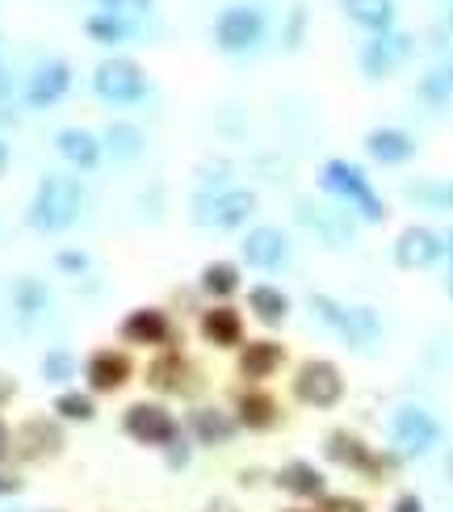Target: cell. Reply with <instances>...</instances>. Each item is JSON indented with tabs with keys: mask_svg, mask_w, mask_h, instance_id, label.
<instances>
[{
	"mask_svg": "<svg viewBox=\"0 0 453 512\" xmlns=\"http://www.w3.org/2000/svg\"><path fill=\"white\" fill-rule=\"evenodd\" d=\"M80 210H84V185L68 173H47L26 206V223L42 231V236H55V231H68L80 219Z\"/></svg>",
	"mask_w": 453,
	"mask_h": 512,
	"instance_id": "obj_1",
	"label": "cell"
},
{
	"mask_svg": "<svg viewBox=\"0 0 453 512\" xmlns=\"http://www.w3.org/2000/svg\"><path fill=\"white\" fill-rule=\"evenodd\" d=\"M315 181H319L323 194H332V198H340L344 206H353L365 223H386V202L378 198V189L370 185V177H365L357 164H349V160H328V164H319Z\"/></svg>",
	"mask_w": 453,
	"mask_h": 512,
	"instance_id": "obj_2",
	"label": "cell"
},
{
	"mask_svg": "<svg viewBox=\"0 0 453 512\" xmlns=\"http://www.w3.org/2000/svg\"><path fill=\"white\" fill-rule=\"evenodd\" d=\"M323 454H328V462H336V466H344V471H353V475L370 479V483H382L386 471L399 462V454H382L365 437H357L349 429H332L328 441H323Z\"/></svg>",
	"mask_w": 453,
	"mask_h": 512,
	"instance_id": "obj_3",
	"label": "cell"
},
{
	"mask_svg": "<svg viewBox=\"0 0 453 512\" xmlns=\"http://www.w3.org/2000/svg\"><path fill=\"white\" fill-rule=\"evenodd\" d=\"M391 445L403 462L433 454L441 445V420L433 412H424L420 403H403L391 416Z\"/></svg>",
	"mask_w": 453,
	"mask_h": 512,
	"instance_id": "obj_4",
	"label": "cell"
},
{
	"mask_svg": "<svg viewBox=\"0 0 453 512\" xmlns=\"http://www.w3.org/2000/svg\"><path fill=\"white\" fill-rule=\"evenodd\" d=\"M122 433L131 437L135 445H147V450H168V445L177 441L185 429H181V420L164 408V403L139 399V403H131V408L122 412Z\"/></svg>",
	"mask_w": 453,
	"mask_h": 512,
	"instance_id": "obj_5",
	"label": "cell"
},
{
	"mask_svg": "<svg viewBox=\"0 0 453 512\" xmlns=\"http://www.w3.org/2000/svg\"><path fill=\"white\" fill-rule=\"evenodd\" d=\"M93 93L110 105H135L147 97V72L131 55H110L93 68Z\"/></svg>",
	"mask_w": 453,
	"mask_h": 512,
	"instance_id": "obj_6",
	"label": "cell"
},
{
	"mask_svg": "<svg viewBox=\"0 0 453 512\" xmlns=\"http://www.w3.org/2000/svg\"><path fill=\"white\" fill-rule=\"evenodd\" d=\"M294 399L302 403V408H315V412H328L336 408V403L344 399V374L336 361L328 357H311L302 361V366L294 370Z\"/></svg>",
	"mask_w": 453,
	"mask_h": 512,
	"instance_id": "obj_7",
	"label": "cell"
},
{
	"mask_svg": "<svg viewBox=\"0 0 453 512\" xmlns=\"http://www.w3.org/2000/svg\"><path fill=\"white\" fill-rule=\"evenodd\" d=\"M63 445L68 437H63V420L55 416H26L13 429V458L21 462H51L63 454Z\"/></svg>",
	"mask_w": 453,
	"mask_h": 512,
	"instance_id": "obj_8",
	"label": "cell"
},
{
	"mask_svg": "<svg viewBox=\"0 0 453 512\" xmlns=\"http://www.w3.org/2000/svg\"><path fill=\"white\" fill-rule=\"evenodd\" d=\"M118 340L135 349H172L177 345V328L164 307H135L118 319Z\"/></svg>",
	"mask_w": 453,
	"mask_h": 512,
	"instance_id": "obj_9",
	"label": "cell"
},
{
	"mask_svg": "<svg viewBox=\"0 0 453 512\" xmlns=\"http://www.w3.org/2000/svg\"><path fill=\"white\" fill-rule=\"evenodd\" d=\"M265 38V13L256 5H227L214 17V47L227 55H240Z\"/></svg>",
	"mask_w": 453,
	"mask_h": 512,
	"instance_id": "obj_10",
	"label": "cell"
},
{
	"mask_svg": "<svg viewBox=\"0 0 453 512\" xmlns=\"http://www.w3.org/2000/svg\"><path fill=\"white\" fill-rule=\"evenodd\" d=\"M131 378H135L131 353H122L114 345L93 349L89 357H84V382H89V395H118Z\"/></svg>",
	"mask_w": 453,
	"mask_h": 512,
	"instance_id": "obj_11",
	"label": "cell"
},
{
	"mask_svg": "<svg viewBox=\"0 0 453 512\" xmlns=\"http://www.w3.org/2000/svg\"><path fill=\"white\" fill-rule=\"evenodd\" d=\"M391 256H395V265H399V269L416 273V269H428V265H437V261H441V256H445V240L437 236L433 227L412 223V227H403L399 236H395Z\"/></svg>",
	"mask_w": 453,
	"mask_h": 512,
	"instance_id": "obj_12",
	"label": "cell"
},
{
	"mask_svg": "<svg viewBox=\"0 0 453 512\" xmlns=\"http://www.w3.org/2000/svg\"><path fill=\"white\" fill-rule=\"evenodd\" d=\"M68 93H72V63L68 59H47L30 72L26 93L21 97H26L30 110H51V105L63 101Z\"/></svg>",
	"mask_w": 453,
	"mask_h": 512,
	"instance_id": "obj_13",
	"label": "cell"
},
{
	"mask_svg": "<svg viewBox=\"0 0 453 512\" xmlns=\"http://www.w3.org/2000/svg\"><path fill=\"white\" fill-rule=\"evenodd\" d=\"M147 387L160 395H189L198 387V366L181 349H160L156 361L147 366Z\"/></svg>",
	"mask_w": 453,
	"mask_h": 512,
	"instance_id": "obj_14",
	"label": "cell"
},
{
	"mask_svg": "<svg viewBox=\"0 0 453 512\" xmlns=\"http://www.w3.org/2000/svg\"><path fill=\"white\" fill-rule=\"evenodd\" d=\"M198 332L210 349H244V340H248L244 311H235L231 303H210L198 315Z\"/></svg>",
	"mask_w": 453,
	"mask_h": 512,
	"instance_id": "obj_15",
	"label": "cell"
},
{
	"mask_svg": "<svg viewBox=\"0 0 453 512\" xmlns=\"http://www.w3.org/2000/svg\"><path fill=\"white\" fill-rule=\"evenodd\" d=\"M282 366H286V345L282 340H273V336L244 340L240 357H235V374H240L248 387H261V382H269Z\"/></svg>",
	"mask_w": 453,
	"mask_h": 512,
	"instance_id": "obj_16",
	"label": "cell"
},
{
	"mask_svg": "<svg viewBox=\"0 0 453 512\" xmlns=\"http://www.w3.org/2000/svg\"><path fill=\"white\" fill-rule=\"evenodd\" d=\"M412 55V34H374L370 42L361 47V72H365V80H386L391 76L399 63Z\"/></svg>",
	"mask_w": 453,
	"mask_h": 512,
	"instance_id": "obj_17",
	"label": "cell"
},
{
	"mask_svg": "<svg viewBox=\"0 0 453 512\" xmlns=\"http://www.w3.org/2000/svg\"><path fill=\"white\" fill-rule=\"evenodd\" d=\"M240 256H244V265L252 269H261V273H273V269H282L286 265V256H290V240H286V231L282 227H252L244 244H240Z\"/></svg>",
	"mask_w": 453,
	"mask_h": 512,
	"instance_id": "obj_18",
	"label": "cell"
},
{
	"mask_svg": "<svg viewBox=\"0 0 453 512\" xmlns=\"http://www.w3.org/2000/svg\"><path fill=\"white\" fill-rule=\"evenodd\" d=\"M294 215H298L302 227H311L328 248H349L353 227H349V219H344V215H336V210L315 206L311 198H298V202H294Z\"/></svg>",
	"mask_w": 453,
	"mask_h": 512,
	"instance_id": "obj_19",
	"label": "cell"
},
{
	"mask_svg": "<svg viewBox=\"0 0 453 512\" xmlns=\"http://www.w3.org/2000/svg\"><path fill=\"white\" fill-rule=\"evenodd\" d=\"M231 416H235V424H240V429H248V433H269V429H277V424H282V408H277V399L265 395L261 387H248V391L235 395Z\"/></svg>",
	"mask_w": 453,
	"mask_h": 512,
	"instance_id": "obj_20",
	"label": "cell"
},
{
	"mask_svg": "<svg viewBox=\"0 0 453 512\" xmlns=\"http://www.w3.org/2000/svg\"><path fill=\"white\" fill-rule=\"evenodd\" d=\"M273 487H282L290 500H319V496H328V479H323V471L315 462H307V458H290L282 471L273 475Z\"/></svg>",
	"mask_w": 453,
	"mask_h": 512,
	"instance_id": "obj_21",
	"label": "cell"
},
{
	"mask_svg": "<svg viewBox=\"0 0 453 512\" xmlns=\"http://www.w3.org/2000/svg\"><path fill=\"white\" fill-rule=\"evenodd\" d=\"M55 152L68 160L76 173H93V168L101 164L105 147H101V135L84 131V126H63V131L55 135Z\"/></svg>",
	"mask_w": 453,
	"mask_h": 512,
	"instance_id": "obj_22",
	"label": "cell"
},
{
	"mask_svg": "<svg viewBox=\"0 0 453 512\" xmlns=\"http://www.w3.org/2000/svg\"><path fill=\"white\" fill-rule=\"evenodd\" d=\"M365 156L382 168H399L416 156V139L399 131V126H374V131L365 135Z\"/></svg>",
	"mask_w": 453,
	"mask_h": 512,
	"instance_id": "obj_23",
	"label": "cell"
},
{
	"mask_svg": "<svg viewBox=\"0 0 453 512\" xmlns=\"http://www.w3.org/2000/svg\"><path fill=\"white\" fill-rule=\"evenodd\" d=\"M185 437L193 441V445H223V441H231L235 437V416L231 412H223V408H189V416H185Z\"/></svg>",
	"mask_w": 453,
	"mask_h": 512,
	"instance_id": "obj_24",
	"label": "cell"
},
{
	"mask_svg": "<svg viewBox=\"0 0 453 512\" xmlns=\"http://www.w3.org/2000/svg\"><path fill=\"white\" fill-rule=\"evenodd\" d=\"M256 194L244 185H227L214 194V215H210V227H223V231H235V227H248L252 215H256Z\"/></svg>",
	"mask_w": 453,
	"mask_h": 512,
	"instance_id": "obj_25",
	"label": "cell"
},
{
	"mask_svg": "<svg viewBox=\"0 0 453 512\" xmlns=\"http://www.w3.org/2000/svg\"><path fill=\"white\" fill-rule=\"evenodd\" d=\"M244 286V273L235 261H210L202 273H198V290L206 298H214V303H231L235 294H240Z\"/></svg>",
	"mask_w": 453,
	"mask_h": 512,
	"instance_id": "obj_26",
	"label": "cell"
},
{
	"mask_svg": "<svg viewBox=\"0 0 453 512\" xmlns=\"http://www.w3.org/2000/svg\"><path fill=\"white\" fill-rule=\"evenodd\" d=\"M344 17L370 34H391L395 26V0H340Z\"/></svg>",
	"mask_w": 453,
	"mask_h": 512,
	"instance_id": "obj_27",
	"label": "cell"
},
{
	"mask_svg": "<svg viewBox=\"0 0 453 512\" xmlns=\"http://www.w3.org/2000/svg\"><path fill=\"white\" fill-rule=\"evenodd\" d=\"M248 311L261 319V324L282 328L286 319H290V294L277 290L273 282H256V286L248 290Z\"/></svg>",
	"mask_w": 453,
	"mask_h": 512,
	"instance_id": "obj_28",
	"label": "cell"
},
{
	"mask_svg": "<svg viewBox=\"0 0 453 512\" xmlns=\"http://www.w3.org/2000/svg\"><path fill=\"white\" fill-rule=\"evenodd\" d=\"M340 340L353 349H370L382 340V315L374 307H349L344 311V328H340Z\"/></svg>",
	"mask_w": 453,
	"mask_h": 512,
	"instance_id": "obj_29",
	"label": "cell"
},
{
	"mask_svg": "<svg viewBox=\"0 0 453 512\" xmlns=\"http://www.w3.org/2000/svg\"><path fill=\"white\" fill-rule=\"evenodd\" d=\"M101 147H105V152H110L114 160L131 164V160H139V156L147 152V139H143V131H139L135 122L118 118V122H110V126H105V135H101Z\"/></svg>",
	"mask_w": 453,
	"mask_h": 512,
	"instance_id": "obj_30",
	"label": "cell"
},
{
	"mask_svg": "<svg viewBox=\"0 0 453 512\" xmlns=\"http://www.w3.org/2000/svg\"><path fill=\"white\" fill-rule=\"evenodd\" d=\"M9 298H13V311H17V315L34 319L38 311H47V298H51V290H47V282H42V277L21 273L17 282H13V290H9Z\"/></svg>",
	"mask_w": 453,
	"mask_h": 512,
	"instance_id": "obj_31",
	"label": "cell"
},
{
	"mask_svg": "<svg viewBox=\"0 0 453 512\" xmlns=\"http://www.w3.org/2000/svg\"><path fill=\"white\" fill-rule=\"evenodd\" d=\"M51 412L63 424H89V420H97V399L89 391H59Z\"/></svg>",
	"mask_w": 453,
	"mask_h": 512,
	"instance_id": "obj_32",
	"label": "cell"
},
{
	"mask_svg": "<svg viewBox=\"0 0 453 512\" xmlns=\"http://www.w3.org/2000/svg\"><path fill=\"white\" fill-rule=\"evenodd\" d=\"M84 34H89L93 42H101V47H114V42H122L126 34H131V26L122 21V13H89L84 17Z\"/></svg>",
	"mask_w": 453,
	"mask_h": 512,
	"instance_id": "obj_33",
	"label": "cell"
},
{
	"mask_svg": "<svg viewBox=\"0 0 453 512\" xmlns=\"http://www.w3.org/2000/svg\"><path fill=\"white\" fill-rule=\"evenodd\" d=\"M76 378V353L68 349H47L42 353V382H51V387H63V382Z\"/></svg>",
	"mask_w": 453,
	"mask_h": 512,
	"instance_id": "obj_34",
	"label": "cell"
},
{
	"mask_svg": "<svg viewBox=\"0 0 453 512\" xmlns=\"http://www.w3.org/2000/svg\"><path fill=\"white\" fill-rule=\"evenodd\" d=\"M407 198L412 202H428L437 210H453V181H441V185H407Z\"/></svg>",
	"mask_w": 453,
	"mask_h": 512,
	"instance_id": "obj_35",
	"label": "cell"
},
{
	"mask_svg": "<svg viewBox=\"0 0 453 512\" xmlns=\"http://www.w3.org/2000/svg\"><path fill=\"white\" fill-rule=\"evenodd\" d=\"M416 93H420V101H428V105H445L449 93H453V84H449L445 68H441V72H424L420 84H416Z\"/></svg>",
	"mask_w": 453,
	"mask_h": 512,
	"instance_id": "obj_36",
	"label": "cell"
},
{
	"mask_svg": "<svg viewBox=\"0 0 453 512\" xmlns=\"http://www.w3.org/2000/svg\"><path fill=\"white\" fill-rule=\"evenodd\" d=\"M311 311H315V315L323 319V324H328V328L340 336V328H344V311H349V307L336 303L332 294H311Z\"/></svg>",
	"mask_w": 453,
	"mask_h": 512,
	"instance_id": "obj_37",
	"label": "cell"
},
{
	"mask_svg": "<svg viewBox=\"0 0 453 512\" xmlns=\"http://www.w3.org/2000/svg\"><path fill=\"white\" fill-rule=\"evenodd\" d=\"M89 252H80V248H63L55 252V269L59 273H68V277H80V273H89Z\"/></svg>",
	"mask_w": 453,
	"mask_h": 512,
	"instance_id": "obj_38",
	"label": "cell"
},
{
	"mask_svg": "<svg viewBox=\"0 0 453 512\" xmlns=\"http://www.w3.org/2000/svg\"><path fill=\"white\" fill-rule=\"evenodd\" d=\"M198 173H202V185H206V189H214V194H219V185L227 189V177H231V160H219V156H214V160H202V168H198Z\"/></svg>",
	"mask_w": 453,
	"mask_h": 512,
	"instance_id": "obj_39",
	"label": "cell"
},
{
	"mask_svg": "<svg viewBox=\"0 0 453 512\" xmlns=\"http://www.w3.org/2000/svg\"><path fill=\"white\" fill-rule=\"evenodd\" d=\"M302 38H307V5H294L286 21V51H298Z\"/></svg>",
	"mask_w": 453,
	"mask_h": 512,
	"instance_id": "obj_40",
	"label": "cell"
},
{
	"mask_svg": "<svg viewBox=\"0 0 453 512\" xmlns=\"http://www.w3.org/2000/svg\"><path fill=\"white\" fill-rule=\"evenodd\" d=\"M315 512H370V504L357 500V496H336V492H328V496H319V508H315Z\"/></svg>",
	"mask_w": 453,
	"mask_h": 512,
	"instance_id": "obj_41",
	"label": "cell"
},
{
	"mask_svg": "<svg viewBox=\"0 0 453 512\" xmlns=\"http://www.w3.org/2000/svg\"><path fill=\"white\" fill-rule=\"evenodd\" d=\"M160 454H164V466H168V471H185L189 458H193V445H189V437L181 433V437L172 441L168 450H160Z\"/></svg>",
	"mask_w": 453,
	"mask_h": 512,
	"instance_id": "obj_42",
	"label": "cell"
},
{
	"mask_svg": "<svg viewBox=\"0 0 453 512\" xmlns=\"http://www.w3.org/2000/svg\"><path fill=\"white\" fill-rule=\"evenodd\" d=\"M21 492H26V479H21L13 466L5 462V466H0V496H21Z\"/></svg>",
	"mask_w": 453,
	"mask_h": 512,
	"instance_id": "obj_43",
	"label": "cell"
},
{
	"mask_svg": "<svg viewBox=\"0 0 453 512\" xmlns=\"http://www.w3.org/2000/svg\"><path fill=\"white\" fill-rule=\"evenodd\" d=\"M391 512H424V500L416 492H399L395 504H391Z\"/></svg>",
	"mask_w": 453,
	"mask_h": 512,
	"instance_id": "obj_44",
	"label": "cell"
},
{
	"mask_svg": "<svg viewBox=\"0 0 453 512\" xmlns=\"http://www.w3.org/2000/svg\"><path fill=\"white\" fill-rule=\"evenodd\" d=\"M13 462V429L5 424V416H0V466Z\"/></svg>",
	"mask_w": 453,
	"mask_h": 512,
	"instance_id": "obj_45",
	"label": "cell"
},
{
	"mask_svg": "<svg viewBox=\"0 0 453 512\" xmlns=\"http://www.w3.org/2000/svg\"><path fill=\"white\" fill-rule=\"evenodd\" d=\"M13 395H17V382H13L9 374H0V412H5L9 403H13Z\"/></svg>",
	"mask_w": 453,
	"mask_h": 512,
	"instance_id": "obj_46",
	"label": "cell"
},
{
	"mask_svg": "<svg viewBox=\"0 0 453 512\" xmlns=\"http://www.w3.org/2000/svg\"><path fill=\"white\" fill-rule=\"evenodd\" d=\"M97 5H101V13H122L126 0H97Z\"/></svg>",
	"mask_w": 453,
	"mask_h": 512,
	"instance_id": "obj_47",
	"label": "cell"
},
{
	"mask_svg": "<svg viewBox=\"0 0 453 512\" xmlns=\"http://www.w3.org/2000/svg\"><path fill=\"white\" fill-rule=\"evenodd\" d=\"M5 173H9V143L0 139V177H5Z\"/></svg>",
	"mask_w": 453,
	"mask_h": 512,
	"instance_id": "obj_48",
	"label": "cell"
},
{
	"mask_svg": "<svg viewBox=\"0 0 453 512\" xmlns=\"http://www.w3.org/2000/svg\"><path fill=\"white\" fill-rule=\"evenodd\" d=\"M126 5H131V9H139V13H147L151 5H156V0H126Z\"/></svg>",
	"mask_w": 453,
	"mask_h": 512,
	"instance_id": "obj_49",
	"label": "cell"
},
{
	"mask_svg": "<svg viewBox=\"0 0 453 512\" xmlns=\"http://www.w3.org/2000/svg\"><path fill=\"white\" fill-rule=\"evenodd\" d=\"M445 252H449V256H453V231H449V244H445Z\"/></svg>",
	"mask_w": 453,
	"mask_h": 512,
	"instance_id": "obj_50",
	"label": "cell"
},
{
	"mask_svg": "<svg viewBox=\"0 0 453 512\" xmlns=\"http://www.w3.org/2000/svg\"><path fill=\"white\" fill-rule=\"evenodd\" d=\"M445 76H449V84H453V63H449V68H445Z\"/></svg>",
	"mask_w": 453,
	"mask_h": 512,
	"instance_id": "obj_51",
	"label": "cell"
},
{
	"mask_svg": "<svg viewBox=\"0 0 453 512\" xmlns=\"http://www.w3.org/2000/svg\"><path fill=\"white\" fill-rule=\"evenodd\" d=\"M286 512H315V508H286Z\"/></svg>",
	"mask_w": 453,
	"mask_h": 512,
	"instance_id": "obj_52",
	"label": "cell"
},
{
	"mask_svg": "<svg viewBox=\"0 0 453 512\" xmlns=\"http://www.w3.org/2000/svg\"><path fill=\"white\" fill-rule=\"evenodd\" d=\"M449 475H453V454H449ZM449 483H453V479H449Z\"/></svg>",
	"mask_w": 453,
	"mask_h": 512,
	"instance_id": "obj_53",
	"label": "cell"
},
{
	"mask_svg": "<svg viewBox=\"0 0 453 512\" xmlns=\"http://www.w3.org/2000/svg\"><path fill=\"white\" fill-rule=\"evenodd\" d=\"M42 512H63V508H42Z\"/></svg>",
	"mask_w": 453,
	"mask_h": 512,
	"instance_id": "obj_54",
	"label": "cell"
},
{
	"mask_svg": "<svg viewBox=\"0 0 453 512\" xmlns=\"http://www.w3.org/2000/svg\"><path fill=\"white\" fill-rule=\"evenodd\" d=\"M449 294H453V273H449Z\"/></svg>",
	"mask_w": 453,
	"mask_h": 512,
	"instance_id": "obj_55",
	"label": "cell"
}]
</instances>
